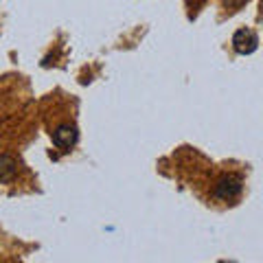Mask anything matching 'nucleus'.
<instances>
[{"label": "nucleus", "mask_w": 263, "mask_h": 263, "mask_svg": "<svg viewBox=\"0 0 263 263\" xmlns=\"http://www.w3.org/2000/svg\"><path fill=\"white\" fill-rule=\"evenodd\" d=\"M233 48L239 55H252L259 48V35L252 29H237L233 35Z\"/></svg>", "instance_id": "obj_3"}, {"label": "nucleus", "mask_w": 263, "mask_h": 263, "mask_svg": "<svg viewBox=\"0 0 263 263\" xmlns=\"http://www.w3.org/2000/svg\"><path fill=\"white\" fill-rule=\"evenodd\" d=\"M241 191H243V178L237 176V174H224L215 182L213 195L221 202H233L241 195Z\"/></svg>", "instance_id": "obj_1"}, {"label": "nucleus", "mask_w": 263, "mask_h": 263, "mask_svg": "<svg viewBox=\"0 0 263 263\" xmlns=\"http://www.w3.org/2000/svg\"><path fill=\"white\" fill-rule=\"evenodd\" d=\"M51 138H53V145L57 149L70 152L79 141V129H77V125H72V123H62V125H57L51 132Z\"/></svg>", "instance_id": "obj_2"}, {"label": "nucleus", "mask_w": 263, "mask_h": 263, "mask_svg": "<svg viewBox=\"0 0 263 263\" xmlns=\"http://www.w3.org/2000/svg\"><path fill=\"white\" fill-rule=\"evenodd\" d=\"M18 176V162L11 154L0 156V184H11Z\"/></svg>", "instance_id": "obj_4"}]
</instances>
